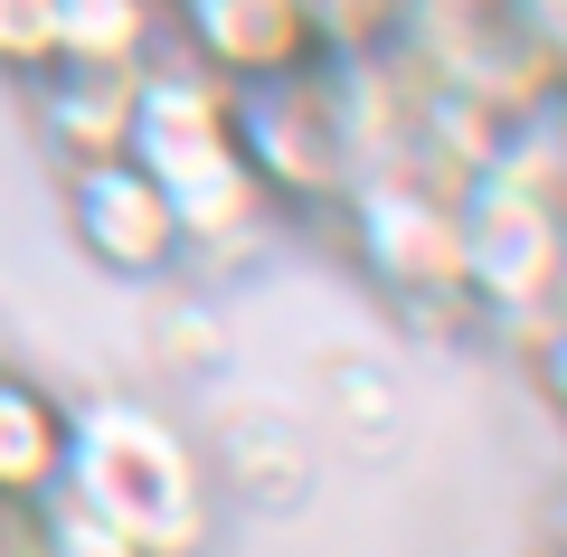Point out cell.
I'll list each match as a JSON object with an SVG mask.
<instances>
[{
	"instance_id": "6da1fadb",
	"label": "cell",
	"mask_w": 567,
	"mask_h": 557,
	"mask_svg": "<svg viewBox=\"0 0 567 557\" xmlns=\"http://www.w3.org/2000/svg\"><path fill=\"white\" fill-rule=\"evenodd\" d=\"M66 492L123 529L142 557H199L208 548V473L199 444L152 398H85L66 416Z\"/></svg>"
},
{
	"instance_id": "7a4b0ae2",
	"label": "cell",
	"mask_w": 567,
	"mask_h": 557,
	"mask_svg": "<svg viewBox=\"0 0 567 557\" xmlns=\"http://www.w3.org/2000/svg\"><path fill=\"white\" fill-rule=\"evenodd\" d=\"M123 161L152 171L189 246H227L265 218V179L237 152V114H227V76L208 66H133V123H123Z\"/></svg>"
},
{
	"instance_id": "3957f363",
	"label": "cell",
	"mask_w": 567,
	"mask_h": 557,
	"mask_svg": "<svg viewBox=\"0 0 567 557\" xmlns=\"http://www.w3.org/2000/svg\"><path fill=\"white\" fill-rule=\"evenodd\" d=\"M454 218H464V302L492 321H548L567 312V189L539 179L511 142L454 179Z\"/></svg>"
},
{
	"instance_id": "277c9868",
	"label": "cell",
	"mask_w": 567,
	"mask_h": 557,
	"mask_svg": "<svg viewBox=\"0 0 567 557\" xmlns=\"http://www.w3.org/2000/svg\"><path fill=\"white\" fill-rule=\"evenodd\" d=\"M227 114H237V152L265 179V199H341L360 179L350 95H341V76H322V58L293 66V76L227 85Z\"/></svg>"
},
{
	"instance_id": "5b68a950",
	"label": "cell",
	"mask_w": 567,
	"mask_h": 557,
	"mask_svg": "<svg viewBox=\"0 0 567 557\" xmlns=\"http://www.w3.org/2000/svg\"><path fill=\"white\" fill-rule=\"evenodd\" d=\"M341 208H350V246H360L379 293L464 302V218H454V189L435 171H379L369 161L341 189Z\"/></svg>"
},
{
	"instance_id": "8992f818",
	"label": "cell",
	"mask_w": 567,
	"mask_h": 557,
	"mask_svg": "<svg viewBox=\"0 0 567 557\" xmlns=\"http://www.w3.org/2000/svg\"><path fill=\"white\" fill-rule=\"evenodd\" d=\"M66 227H76V246L104 265V275H123V283H152V275H171V265L189 256L171 199L152 189V171H133L123 152L66 171Z\"/></svg>"
},
{
	"instance_id": "52a82bcc",
	"label": "cell",
	"mask_w": 567,
	"mask_h": 557,
	"mask_svg": "<svg viewBox=\"0 0 567 557\" xmlns=\"http://www.w3.org/2000/svg\"><path fill=\"white\" fill-rule=\"evenodd\" d=\"M171 10H181L189 66H208V76H227V85L293 76V66L322 58L312 0H171Z\"/></svg>"
},
{
	"instance_id": "ba28073f",
	"label": "cell",
	"mask_w": 567,
	"mask_h": 557,
	"mask_svg": "<svg viewBox=\"0 0 567 557\" xmlns=\"http://www.w3.org/2000/svg\"><path fill=\"white\" fill-rule=\"evenodd\" d=\"M39 85V123L58 142V161H114L123 152V123H133V66H48Z\"/></svg>"
},
{
	"instance_id": "9c48e42d",
	"label": "cell",
	"mask_w": 567,
	"mask_h": 557,
	"mask_svg": "<svg viewBox=\"0 0 567 557\" xmlns=\"http://www.w3.org/2000/svg\"><path fill=\"white\" fill-rule=\"evenodd\" d=\"M66 482V406L39 379L0 369V510H39Z\"/></svg>"
},
{
	"instance_id": "30bf717a",
	"label": "cell",
	"mask_w": 567,
	"mask_h": 557,
	"mask_svg": "<svg viewBox=\"0 0 567 557\" xmlns=\"http://www.w3.org/2000/svg\"><path fill=\"white\" fill-rule=\"evenodd\" d=\"M162 0H58V66H152Z\"/></svg>"
},
{
	"instance_id": "8fae6325",
	"label": "cell",
	"mask_w": 567,
	"mask_h": 557,
	"mask_svg": "<svg viewBox=\"0 0 567 557\" xmlns=\"http://www.w3.org/2000/svg\"><path fill=\"white\" fill-rule=\"evenodd\" d=\"M29 548H39V557H142L133 538H123V529H104V519L85 510V501L66 492V482L39 501V519H29Z\"/></svg>"
},
{
	"instance_id": "7c38bea8",
	"label": "cell",
	"mask_w": 567,
	"mask_h": 557,
	"mask_svg": "<svg viewBox=\"0 0 567 557\" xmlns=\"http://www.w3.org/2000/svg\"><path fill=\"white\" fill-rule=\"evenodd\" d=\"M58 66V0H0V76Z\"/></svg>"
},
{
	"instance_id": "4fadbf2b",
	"label": "cell",
	"mask_w": 567,
	"mask_h": 557,
	"mask_svg": "<svg viewBox=\"0 0 567 557\" xmlns=\"http://www.w3.org/2000/svg\"><path fill=\"white\" fill-rule=\"evenodd\" d=\"M492 10H502V20L520 29V48L567 85V0H492Z\"/></svg>"
},
{
	"instance_id": "5bb4252c",
	"label": "cell",
	"mask_w": 567,
	"mask_h": 557,
	"mask_svg": "<svg viewBox=\"0 0 567 557\" xmlns=\"http://www.w3.org/2000/svg\"><path fill=\"white\" fill-rule=\"evenodd\" d=\"M539 398L567 416V312H548V340H539Z\"/></svg>"
},
{
	"instance_id": "9a60e30c",
	"label": "cell",
	"mask_w": 567,
	"mask_h": 557,
	"mask_svg": "<svg viewBox=\"0 0 567 557\" xmlns=\"http://www.w3.org/2000/svg\"><path fill=\"white\" fill-rule=\"evenodd\" d=\"M0 557H39V548H29V538H0Z\"/></svg>"
}]
</instances>
